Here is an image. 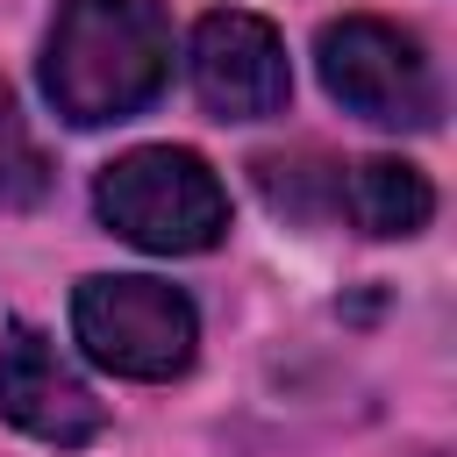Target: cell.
Wrapping results in <instances>:
<instances>
[{"label": "cell", "mask_w": 457, "mask_h": 457, "mask_svg": "<svg viewBox=\"0 0 457 457\" xmlns=\"http://www.w3.org/2000/svg\"><path fill=\"white\" fill-rule=\"evenodd\" d=\"M43 186H50L43 150L29 143L14 100H7V86H0V207H29V200H43Z\"/></svg>", "instance_id": "obj_8"}, {"label": "cell", "mask_w": 457, "mask_h": 457, "mask_svg": "<svg viewBox=\"0 0 457 457\" xmlns=\"http://www.w3.org/2000/svg\"><path fill=\"white\" fill-rule=\"evenodd\" d=\"M79 350L114 378H179L200 350V314L164 278H79L71 293Z\"/></svg>", "instance_id": "obj_3"}, {"label": "cell", "mask_w": 457, "mask_h": 457, "mask_svg": "<svg viewBox=\"0 0 457 457\" xmlns=\"http://www.w3.org/2000/svg\"><path fill=\"white\" fill-rule=\"evenodd\" d=\"M314 64L328 100H343L350 114L378 121V129H428L436 121V71L421 57V43L378 14H343L314 36Z\"/></svg>", "instance_id": "obj_4"}, {"label": "cell", "mask_w": 457, "mask_h": 457, "mask_svg": "<svg viewBox=\"0 0 457 457\" xmlns=\"http://www.w3.org/2000/svg\"><path fill=\"white\" fill-rule=\"evenodd\" d=\"M171 79V14L157 0H64L43 43V93L71 129L143 114Z\"/></svg>", "instance_id": "obj_1"}, {"label": "cell", "mask_w": 457, "mask_h": 457, "mask_svg": "<svg viewBox=\"0 0 457 457\" xmlns=\"http://www.w3.org/2000/svg\"><path fill=\"white\" fill-rule=\"evenodd\" d=\"M93 207L121 243H136L150 257H193L228 236L221 179L207 171V157L171 150V143H143V150L114 157L93 186Z\"/></svg>", "instance_id": "obj_2"}, {"label": "cell", "mask_w": 457, "mask_h": 457, "mask_svg": "<svg viewBox=\"0 0 457 457\" xmlns=\"http://www.w3.org/2000/svg\"><path fill=\"white\" fill-rule=\"evenodd\" d=\"M0 421H14L36 443L79 450V443H93L107 428V407L57 357L50 336H36L29 321H7V343H0Z\"/></svg>", "instance_id": "obj_6"}, {"label": "cell", "mask_w": 457, "mask_h": 457, "mask_svg": "<svg viewBox=\"0 0 457 457\" xmlns=\"http://www.w3.org/2000/svg\"><path fill=\"white\" fill-rule=\"evenodd\" d=\"M336 207L357 221V236L393 243V236L428 228V214H436V186H428L407 157H364V164H350V171L336 179Z\"/></svg>", "instance_id": "obj_7"}, {"label": "cell", "mask_w": 457, "mask_h": 457, "mask_svg": "<svg viewBox=\"0 0 457 457\" xmlns=\"http://www.w3.org/2000/svg\"><path fill=\"white\" fill-rule=\"evenodd\" d=\"M193 93L221 121H264V114H278L286 93H293V64H286L278 29L264 14H250V7L200 14V29H193Z\"/></svg>", "instance_id": "obj_5"}]
</instances>
